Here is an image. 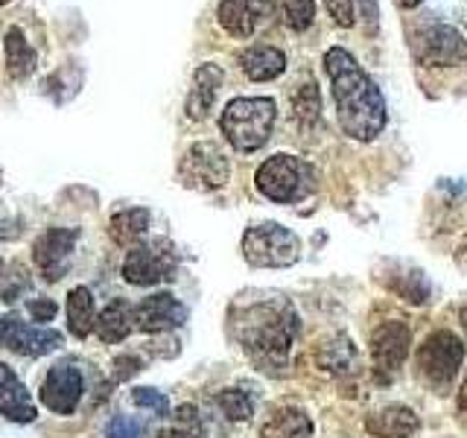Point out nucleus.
Here are the masks:
<instances>
[{
	"mask_svg": "<svg viewBox=\"0 0 467 438\" xmlns=\"http://www.w3.org/2000/svg\"><path fill=\"white\" fill-rule=\"evenodd\" d=\"M231 336L263 374H284L301 333V318L286 298H266L234 307L228 316Z\"/></svg>",
	"mask_w": 467,
	"mask_h": 438,
	"instance_id": "f257e3e1",
	"label": "nucleus"
},
{
	"mask_svg": "<svg viewBox=\"0 0 467 438\" xmlns=\"http://www.w3.org/2000/svg\"><path fill=\"white\" fill-rule=\"evenodd\" d=\"M325 70L330 77L342 131L354 141H374L389 120L386 99L379 94L377 82L345 47H330L325 53Z\"/></svg>",
	"mask_w": 467,
	"mask_h": 438,
	"instance_id": "f03ea898",
	"label": "nucleus"
},
{
	"mask_svg": "<svg viewBox=\"0 0 467 438\" xmlns=\"http://www.w3.org/2000/svg\"><path fill=\"white\" fill-rule=\"evenodd\" d=\"M277 120V106L272 97H234L223 117H219V129H223L225 141L237 152H257L272 138V129Z\"/></svg>",
	"mask_w": 467,
	"mask_h": 438,
	"instance_id": "7ed1b4c3",
	"label": "nucleus"
},
{
	"mask_svg": "<svg viewBox=\"0 0 467 438\" xmlns=\"http://www.w3.org/2000/svg\"><path fill=\"white\" fill-rule=\"evenodd\" d=\"M254 187L260 190V196H266L269 202L277 204H292L301 202L304 196L313 193L316 187V172L306 161L296 155H272L266 158L254 172Z\"/></svg>",
	"mask_w": 467,
	"mask_h": 438,
	"instance_id": "20e7f679",
	"label": "nucleus"
},
{
	"mask_svg": "<svg viewBox=\"0 0 467 438\" xmlns=\"http://www.w3.org/2000/svg\"><path fill=\"white\" fill-rule=\"evenodd\" d=\"M243 257L254 269H286L301 257V240L281 223H260L243 234Z\"/></svg>",
	"mask_w": 467,
	"mask_h": 438,
	"instance_id": "39448f33",
	"label": "nucleus"
},
{
	"mask_svg": "<svg viewBox=\"0 0 467 438\" xmlns=\"http://www.w3.org/2000/svg\"><path fill=\"white\" fill-rule=\"evenodd\" d=\"M123 281L131 287H158L179 275V255L170 240L140 243L123 260Z\"/></svg>",
	"mask_w": 467,
	"mask_h": 438,
	"instance_id": "423d86ee",
	"label": "nucleus"
},
{
	"mask_svg": "<svg viewBox=\"0 0 467 438\" xmlns=\"http://www.w3.org/2000/svg\"><path fill=\"white\" fill-rule=\"evenodd\" d=\"M464 362V342L450 330L430 333L418 348V371L432 389H447Z\"/></svg>",
	"mask_w": 467,
	"mask_h": 438,
	"instance_id": "0eeeda50",
	"label": "nucleus"
},
{
	"mask_svg": "<svg viewBox=\"0 0 467 438\" xmlns=\"http://www.w3.org/2000/svg\"><path fill=\"white\" fill-rule=\"evenodd\" d=\"M179 179L190 190H202V193H211V190L225 187L231 179V161L228 155L219 150L211 141H199L184 152L182 164H179Z\"/></svg>",
	"mask_w": 467,
	"mask_h": 438,
	"instance_id": "6e6552de",
	"label": "nucleus"
},
{
	"mask_svg": "<svg viewBox=\"0 0 467 438\" xmlns=\"http://www.w3.org/2000/svg\"><path fill=\"white\" fill-rule=\"evenodd\" d=\"M415 58L427 68H450L467 62V38L450 24H427L412 41Z\"/></svg>",
	"mask_w": 467,
	"mask_h": 438,
	"instance_id": "1a4fd4ad",
	"label": "nucleus"
},
{
	"mask_svg": "<svg viewBox=\"0 0 467 438\" xmlns=\"http://www.w3.org/2000/svg\"><path fill=\"white\" fill-rule=\"evenodd\" d=\"M0 345L21 357H47L65 345V336L50 328L29 325L18 313H6L0 318Z\"/></svg>",
	"mask_w": 467,
	"mask_h": 438,
	"instance_id": "9d476101",
	"label": "nucleus"
},
{
	"mask_svg": "<svg viewBox=\"0 0 467 438\" xmlns=\"http://www.w3.org/2000/svg\"><path fill=\"white\" fill-rule=\"evenodd\" d=\"M85 394V374L77 362H56L38 389V401L53 415H73Z\"/></svg>",
	"mask_w": 467,
	"mask_h": 438,
	"instance_id": "9b49d317",
	"label": "nucleus"
},
{
	"mask_svg": "<svg viewBox=\"0 0 467 438\" xmlns=\"http://www.w3.org/2000/svg\"><path fill=\"white\" fill-rule=\"evenodd\" d=\"M77 243L79 228H47L44 234H38V240L33 243V260L44 281L56 284L70 272Z\"/></svg>",
	"mask_w": 467,
	"mask_h": 438,
	"instance_id": "f8f14e48",
	"label": "nucleus"
},
{
	"mask_svg": "<svg viewBox=\"0 0 467 438\" xmlns=\"http://www.w3.org/2000/svg\"><path fill=\"white\" fill-rule=\"evenodd\" d=\"M275 0H223L216 9L219 26L234 38H252L275 21Z\"/></svg>",
	"mask_w": 467,
	"mask_h": 438,
	"instance_id": "ddd939ff",
	"label": "nucleus"
},
{
	"mask_svg": "<svg viewBox=\"0 0 467 438\" xmlns=\"http://www.w3.org/2000/svg\"><path fill=\"white\" fill-rule=\"evenodd\" d=\"M131 316H135V330L140 333H167L184 325L187 307L172 292H155L131 307Z\"/></svg>",
	"mask_w": 467,
	"mask_h": 438,
	"instance_id": "4468645a",
	"label": "nucleus"
},
{
	"mask_svg": "<svg viewBox=\"0 0 467 438\" xmlns=\"http://www.w3.org/2000/svg\"><path fill=\"white\" fill-rule=\"evenodd\" d=\"M409 345H412V333L403 321H386L379 325L371 336V360L377 365V371L389 377L400 369L409 357Z\"/></svg>",
	"mask_w": 467,
	"mask_h": 438,
	"instance_id": "2eb2a0df",
	"label": "nucleus"
},
{
	"mask_svg": "<svg viewBox=\"0 0 467 438\" xmlns=\"http://www.w3.org/2000/svg\"><path fill=\"white\" fill-rule=\"evenodd\" d=\"M0 415L15 423H33L38 418V406L26 391L24 380L6 362H0Z\"/></svg>",
	"mask_w": 467,
	"mask_h": 438,
	"instance_id": "dca6fc26",
	"label": "nucleus"
},
{
	"mask_svg": "<svg viewBox=\"0 0 467 438\" xmlns=\"http://www.w3.org/2000/svg\"><path fill=\"white\" fill-rule=\"evenodd\" d=\"M225 82V70L213 65V62H204L202 68H196L193 73V82H190V94H187V102H184V111L190 120H204V117L211 114L213 102H216V94L219 88Z\"/></svg>",
	"mask_w": 467,
	"mask_h": 438,
	"instance_id": "f3484780",
	"label": "nucleus"
},
{
	"mask_svg": "<svg viewBox=\"0 0 467 438\" xmlns=\"http://www.w3.org/2000/svg\"><path fill=\"white\" fill-rule=\"evenodd\" d=\"M237 62H240V70L252 82H272L286 70L284 50L272 47V44H252V47H245L237 56Z\"/></svg>",
	"mask_w": 467,
	"mask_h": 438,
	"instance_id": "a211bd4d",
	"label": "nucleus"
},
{
	"mask_svg": "<svg viewBox=\"0 0 467 438\" xmlns=\"http://www.w3.org/2000/svg\"><path fill=\"white\" fill-rule=\"evenodd\" d=\"M260 438H313V421L301 406H275L263 421Z\"/></svg>",
	"mask_w": 467,
	"mask_h": 438,
	"instance_id": "6ab92c4d",
	"label": "nucleus"
},
{
	"mask_svg": "<svg viewBox=\"0 0 467 438\" xmlns=\"http://www.w3.org/2000/svg\"><path fill=\"white\" fill-rule=\"evenodd\" d=\"M365 430L377 438H406L420 430V418L409 406H386L365 418Z\"/></svg>",
	"mask_w": 467,
	"mask_h": 438,
	"instance_id": "aec40b11",
	"label": "nucleus"
},
{
	"mask_svg": "<svg viewBox=\"0 0 467 438\" xmlns=\"http://www.w3.org/2000/svg\"><path fill=\"white\" fill-rule=\"evenodd\" d=\"M135 330V316H131V304L123 298H114L106 304V310L97 313L94 321V333L102 345H117L129 339V333Z\"/></svg>",
	"mask_w": 467,
	"mask_h": 438,
	"instance_id": "412c9836",
	"label": "nucleus"
},
{
	"mask_svg": "<svg viewBox=\"0 0 467 438\" xmlns=\"http://www.w3.org/2000/svg\"><path fill=\"white\" fill-rule=\"evenodd\" d=\"M65 316H67V330L73 339L85 342L88 336L94 333V321H97V304L88 287H73L65 298Z\"/></svg>",
	"mask_w": 467,
	"mask_h": 438,
	"instance_id": "4be33fe9",
	"label": "nucleus"
},
{
	"mask_svg": "<svg viewBox=\"0 0 467 438\" xmlns=\"http://www.w3.org/2000/svg\"><path fill=\"white\" fill-rule=\"evenodd\" d=\"M150 223H152V214L146 208H126V211H117L109 219V234L117 245L135 248L143 243L146 234H150Z\"/></svg>",
	"mask_w": 467,
	"mask_h": 438,
	"instance_id": "5701e85b",
	"label": "nucleus"
},
{
	"mask_svg": "<svg viewBox=\"0 0 467 438\" xmlns=\"http://www.w3.org/2000/svg\"><path fill=\"white\" fill-rule=\"evenodd\" d=\"M316 362L321 371L330 374H348L357 365V345L350 342V336L336 333L316 348Z\"/></svg>",
	"mask_w": 467,
	"mask_h": 438,
	"instance_id": "b1692460",
	"label": "nucleus"
},
{
	"mask_svg": "<svg viewBox=\"0 0 467 438\" xmlns=\"http://www.w3.org/2000/svg\"><path fill=\"white\" fill-rule=\"evenodd\" d=\"M4 47H6L9 77H12V79H26L29 73L36 70L38 56H36V50H33V47H29V41L24 38V33H21L18 26H9V29H6V41H4Z\"/></svg>",
	"mask_w": 467,
	"mask_h": 438,
	"instance_id": "393cba45",
	"label": "nucleus"
},
{
	"mask_svg": "<svg viewBox=\"0 0 467 438\" xmlns=\"http://www.w3.org/2000/svg\"><path fill=\"white\" fill-rule=\"evenodd\" d=\"M158 438H204V423H202L199 409L193 403L179 406V412L172 415V423H167V427L158 433Z\"/></svg>",
	"mask_w": 467,
	"mask_h": 438,
	"instance_id": "a878e982",
	"label": "nucleus"
},
{
	"mask_svg": "<svg viewBox=\"0 0 467 438\" xmlns=\"http://www.w3.org/2000/svg\"><path fill=\"white\" fill-rule=\"evenodd\" d=\"M292 117H296L301 126H313L321 120V97L313 79H306L296 91V97H292Z\"/></svg>",
	"mask_w": 467,
	"mask_h": 438,
	"instance_id": "bb28decb",
	"label": "nucleus"
},
{
	"mask_svg": "<svg viewBox=\"0 0 467 438\" xmlns=\"http://www.w3.org/2000/svg\"><path fill=\"white\" fill-rule=\"evenodd\" d=\"M213 403L219 406V412H223L228 421H252V415H254V398L243 389L216 391Z\"/></svg>",
	"mask_w": 467,
	"mask_h": 438,
	"instance_id": "cd10ccee",
	"label": "nucleus"
},
{
	"mask_svg": "<svg viewBox=\"0 0 467 438\" xmlns=\"http://www.w3.org/2000/svg\"><path fill=\"white\" fill-rule=\"evenodd\" d=\"M389 287L398 292V296H403L406 301L412 304H427L430 301V281L423 272H406V275H398L394 281H389Z\"/></svg>",
	"mask_w": 467,
	"mask_h": 438,
	"instance_id": "c85d7f7f",
	"label": "nucleus"
},
{
	"mask_svg": "<svg viewBox=\"0 0 467 438\" xmlns=\"http://www.w3.org/2000/svg\"><path fill=\"white\" fill-rule=\"evenodd\" d=\"M281 9H284L286 26L296 29V33H304V29L310 26L313 18H316V4H313V0H281Z\"/></svg>",
	"mask_w": 467,
	"mask_h": 438,
	"instance_id": "c756f323",
	"label": "nucleus"
},
{
	"mask_svg": "<svg viewBox=\"0 0 467 438\" xmlns=\"http://www.w3.org/2000/svg\"><path fill=\"white\" fill-rule=\"evenodd\" d=\"M131 403L138 409H150L158 418H164L170 412V401L164 391H155V389H146V386H138L131 389Z\"/></svg>",
	"mask_w": 467,
	"mask_h": 438,
	"instance_id": "7c9ffc66",
	"label": "nucleus"
},
{
	"mask_svg": "<svg viewBox=\"0 0 467 438\" xmlns=\"http://www.w3.org/2000/svg\"><path fill=\"white\" fill-rule=\"evenodd\" d=\"M106 438H143V423L131 415H114Z\"/></svg>",
	"mask_w": 467,
	"mask_h": 438,
	"instance_id": "2f4dec72",
	"label": "nucleus"
},
{
	"mask_svg": "<svg viewBox=\"0 0 467 438\" xmlns=\"http://www.w3.org/2000/svg\"><path fill=\"white\" fill-rule=\"evenodd\" d=\"M26 313L33 316V321H38V325H47V321L56 318L58 304L53 298H29L26 301Z\"/></svg>",
	"mask_w": 467,
	"mask_h": 438,
	"instance_id": "473e14b6",
	"label": "nucleus"
},
{
	"mask_svg": "<svg viewBox=\"0 0 467 438\" xmlns=\"http://www.w3.org/2000/svg\"><path fill=\"white\" fill-rule=\"evenodd\" d=\"M325 6H327V12H330V18L339 24V26H354V21H357V12H354V4L350 0H325Z\"/></svg>",
	"mask_w": 467,
	"mask_h": 438,
	"instance_id": "72a5a7b5",
	"label": "nucleus"
},
{
	"mask_svg": "<svg viewBox=\"0 0 467 438\" xmlns=\"http://www.w3.org/2000/svg\"><path fill=\"white\" fill-rule=\"evenodd\" d=\"M143 369V362H140V357H131V354H120L114 360V371H111V377H114V383H123V380H129V377H135L138 371Z\"/></svg>",
	"mask_w": 467,
	"mask_h": 438,
	"instance_id": "f704fd0d",
	"label": "nucleus"
},
{
	"mask_svg": "<svg viewBox=\"0 0 467 438\" xmlns=\"http://www.w3.org/2000/svg\"><path fill=\"white\" fill-rule=\"evenodd\" d=\"M350 4H354V12L359 9L362 12V18L368 21V26H377V4L374 0H350Z\"/></svg>",
	"mask_w": 467,
	"mask_h": 438,
	"instance_id": "c9c22d12",
	"label": "nucleus"
},
{
	"mask_svg": "<svg viewBox=\"0 0 467 438\" xmlns=\"http://www.w3.org/2000/svg\"><path fill=\"white\" fill-rule=\"evenodd\" d=\"M459 409L467 415V377H464V383H462V391H459Z\"/></svg>",
	"mask_w": 467,
	"mask_h": 438,
	"instance_id": "e433bc0d",
	"label": "nucleus"
},
{
	"mask_svg": "<svg viewBox=\"0 0 467 438\" xmlns=\"http://www.w3.org/2000/svg\"><path fill=\"white\" fill-rule=\"evenodd\" d=\"M400 9H415V6H420V0H394Z\"/></svg>",
	"mask_w": 467,
	"mask_h": 438,
	"instance_id": "4c0bfd02",
	"label": "nucleus"
},
{
	"mask_svg": "<svg viewBox=\"0 0 467 438\" xmlns=\"http://www.w3.org/2000/svg\"><path fill=\"white\" fill-rule=\"evenodd\" d=\"M459 318H462V328L467 330V304H464L462 310H459Z\"/></svg>",
	"mask_w": 467,
	"mask_h": 438,
	"instance_id": "58836bf2",
	"label": "nucleus"
},
{
	"mask_svg": "<svg viewBox=\"0 0 467 438\" xmlns=\"http://www.w3.org/2000/svg\"><path fill=\"white\" fill-rule=\"evenodd\" d=\"M9 4V0H0V6H6Z\"/></svg>",
	"mask_w": 467,
	"mask_h": 438,
	"instance_id": "ea45409f",
	"label": "nucleus"
}]
</instances>
